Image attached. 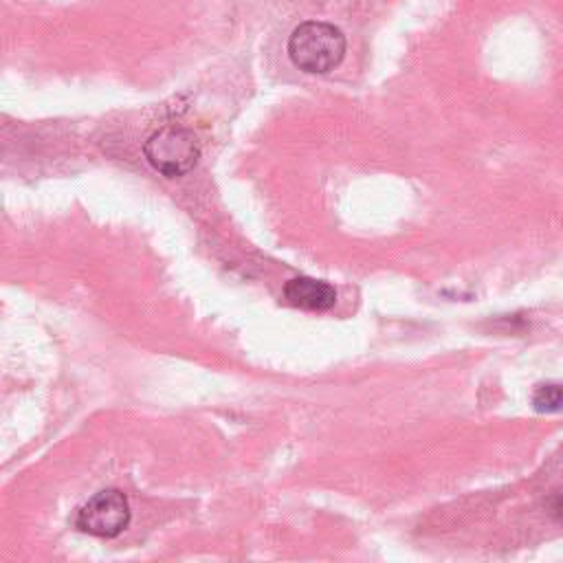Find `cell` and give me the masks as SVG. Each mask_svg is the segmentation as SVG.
Listing matches in <instances>:
<instances>
[{
	"label": "cell",
	"instance_id": "obj_1",
	"mask_svg": "<svg viewBox=\"0 0 563 563\" xmlns=\"http://www.w3.org/2000/svg\"><path fill=\"white\" fill-rule=\"evenodd\" d=\"M346 36L339 27L322 21H306L289 38L291 63L308 76H326L346 58Z\"/></svg>",
	"mask_w": 563,
	"mask_h": 563
},
{
	"label": "cell",
	"instance_id": "obj_2",
	"mask_svg": "<svg viewBox=\"0 0 563 563\" xmlns=\"http://www.w3.org/2000/svg\"><path fill=\"white\" fill-rule=\"evenodd\" d=\"M144 157L159 174L179 179L190 174L201 159V144L196 135L181 126H164L144 144Z\"/></svg>",
	"mask_w": 563,
	"mask_h": 563
},
{
	"label": "cell",
	"instance_id": "obj_3",
	"mask_svg": "<svg viewBox=\"0 0 563 563\" xmlns=\"http://www.w3.org/2000/svg\"><path fill=\"white\" fill-rule=\"evenodd\" d=\"M133 513L128 497L117 488H104L85 502L76 513L78 530L100 537L115 539L131 526Z\"/></svg>",
	"mask_w": 563,
	"mask_h": 563
},
{
	"label": "cell",
	"instance_id": "obj_4",
	"mask_svg": "<svg viewBox=\"0 0 563 563\" xmlns=\"http://www.w3.org/2000/svg\"><path fill=\"white\" fill-rule=\"evenodd\" d=\"M284 300L302 311L324 313L337 304V289L315 278H293L284 284Z\"/></svg>",
	"mask_w": 563,
	"mask_h": 563
},
{
	"label": "cell",
	"instance_id": "obj_5",
	"mask_svg": "<svg viewBox=\"0 0 563 563\" xmlns=\"http://www.w3.org/2000/svg\"><path fill=\"white\" fill-rule=\"evenodd\" d=\"M532 407L539 414H554L563 409V383H543L532 392Z\"/></svg>",
	"mask_w": 563,
	"mask_h": 563
},
{
	"label": "cell",
	"instance_id": "obj_6",
	"mask_svg": "<svg viewBox=\"0 0 563 563\" xmlns=\"http://www.w3.org/2000/svg\"><path fill=\"white\" fill-rule=\"evenodd\" d=\"M545 506H548L550 517H552L556 523H561V526H563V491L552 493V495L548 497Z\"/></svg>",
	"mask_w": 563,
	"mask_h": 563
}]
</instances>
